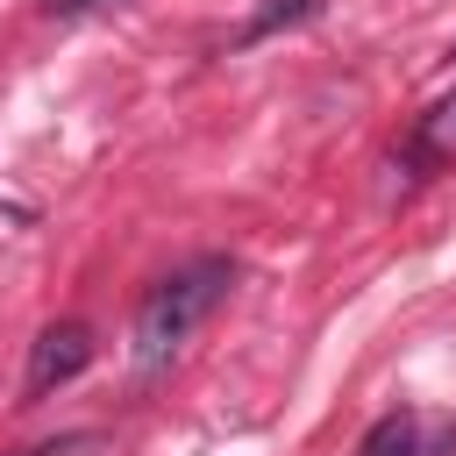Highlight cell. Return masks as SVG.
<instances>
[{
    "mask_svg": "<svg viewBox=\"0 0 456 456\" xmlns=\"http://www.w3.org/2000/svg\"><path fill=\"white\" fill-rule=\"evenodd\" d=\"M356 456H420V420L406 406L385 413V420H370V435L356 442Z\"/></svg>",
    "mask_w": 456,
    "mask_h": 456,
    "instance_id": "277c9868",
    "label": "cell"
},
{
    "mask_svg": "<svg viewBox=\"0 0 456 456\" xmlns=\"http://www.w3.org/2000/svg\"><path fill=\"white\" fill-rule=\"evenodd\" d=\"M93 7H114V0H43L50 21H78V14H93Z\"/></svg>",
    "mask_w": 456,
    "mask_h": 456,
    "instance_id": "52a82bcc",
    "label": "cell"
},
{
    "mask_svg": "<svg viewBox=\"0 0 456 456\" xmlns=\"http://www.w3.org/2000/svg\"><path fill=\"white\" fill-rule=\"evenodd\" d=\"M399 164H406V178H435V171H456V93H442V100H435V107L413 121V135H406Z\"/></svg>",
    "mask_w": 456,
    "mask_h": 456,
    "instance_id": "3957f363",
    "label": "cell"
},
{
    "mask_svg": "<svg viewBox=\"0 0 456 456\" xmlns=\"http://www.w3.org/2000/svg\"><path fill=\"white\" fill-rule=\"evenodd\" d=\"M449 57H456V50H449Z\"/></svg>",
    "mask_w": 456,
    "mask_h": 456,
    "instance_id": "ba28073f",
    "label": "cell"
},
{
    "mask_svg": "<svg viewBox=\"0 0 456 456\" xmlns=\"http://www.w3.org/2000/svg\"><path fill=\"white\" fill-rule=\"evenodd\" d=\"M71 449H93V435H50V442H28L14 456H71Z\"/></svg>",
    "mask_w": 456,
    "mask_h": 456,
    "instance_id": "8992f818",
    "label": "cell"
},
{
    "mask_svg": "<svg viewBox=\"0 0 456 456\" xmlns=\"http://www.w3.org/2000/svg\"><path fill=\"white\" fill-rule=\"evenodd\" d=\"M306 14H321V0H271V7L249 21V43H256V36H271L278 21H306Z\"/></svg>",
    "mask_w": 456,
    "mask_h": 456,
    "instance_id": "5b68a950",
    "label": "cell"
},
{
    "mask_svg": "<svg viewBox=\"0 0 456 456\" xmlns=\"http://www.w3.org/2000/svg\"><path fill=\"white\" fill-rule=\"evenodd\" d=\"M228 292H235V256H192V264L164 271L142 292V306H135V363L142 370H164Z\"/></svg>",
    "mask_w": 456,
    "mask_h": 456,
    "instance_id": "6da1fadb",
    "label": "cell"
},
{
    "mask_svg": "<svg viewBox=\"0 0 456 456\" xmlns=\"http://www.w3.org/2000/svg\"><path fill=\"white\" fill-rule=\"evenodd\" d=\"M86 363H93V328H86V321H50V328L28 342V363H21V406H36V399H50L57 385H71Z\"/></svg>",
    "mask_w": 456,
    "mask_h": 456,
    "instance_id": "7a4b0ae2",
    "label": "cell"
}]
</instances>
